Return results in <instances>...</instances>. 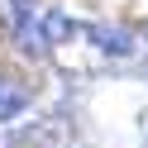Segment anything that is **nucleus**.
Returning <instances> with one entry per match:
<instances>
[{
  "label": "nucleus",
  "mask_w": 148,
  "mask_h": 148,
  "mask_svg": "<svg viewBox=\"0 0 148 148\" xmlns=\"http://www.w3.org/2000/svg\"><path fill=\"white\" fill-rule=\"evenodd\" d=\"M86 38L96 43V48H105L110 58H129V53H134V34H129V29H115V24H91Z\"/></svg>",
  "instance_id": "f257e3e1"
},
{
  "label": "nucleus",
  "mask_w": 148,
  "mask_h": 148,
  "mask_svg": "<svg viewBox=\"0 0 148 148\" xmlns=\"http://www.w3.org/2000/svg\"><path fill=\"white\" fill-rule=\"evenodd\" d=\"M24 105H29V91L0 77V119H14V115H19Z\"/></svg>",
  "instance_id": "f03ea898"
},
{
  "label": "nucleus",
  "mask_w": 148,
  "mask_h": 148,
  "mask_svg": "<svg viewBox=\"0 0 148 148\" xmlns=\"http://www.w3.org/2000/svg\"><path fill=\"white\" fill-rule=\"evenodd\" d=\"M67 34H72V19H67V14H43V38H48V43H62V38H67Z\"/></svg>",
  "instance_id": "7ed1b4c3"
}]
</instances>
